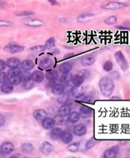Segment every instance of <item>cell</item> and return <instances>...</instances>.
<instances>
[{
  "label": "cell",
  "instance_id": "6da1fadb",
  "mask_svg": "<svg viewBox=\"0 0 130 158\" xmlns=\"http://www.w3.org/2000/svg\"><path fill=\"white\" fill-rule=\"evenodd\" d=\"M100 91L105 97L111 96L114 89V83L112 79L105 76L100 79L99 83Z\"/></svg>",
  "mask_w": 130,
  "mask_h": 158
},
{
  "label": "cell",
  "instance_id": "7a4b0ae2",
  "mask_svg": "<svg viewBox=\"0 0 130 158\" xmlns=\"http://www.w3.org/2000/svg\"><path fill=\"white\" fill-rule=\"evenodd\" d=\"M114 57L117 64H119L122 71L124 72L127 71L129 68L128 63L122 51H117L114 54Z\"/></svg>",
  "mask_w": 130,
  "mask_h": 158
},
{
  "label": "cell",
  "instance_id": "3957f363",
  "mask_svg": "<svg viewBox=\"0 0 130 158\" xmlns=\"http://www.w3.org/2000/svg\"><path fill=\"white\" fill-rule=\"evenodd\" d=\"M25 47L15 43H10L5 46L4 50L6 52L11 54L21 52L24 50Z\"/></svg>",
  "mask_w": 130,
  "mask_h": 158
},
{
  "label": "cell",
  "instance_id": "277c9868",
  "mask_svg": "<svg viewBox=\"0 0 130 158\" xmlns=\"http://www.w3.org/2000/svg\"><path fill=\"white\" fill-rule=\"evenodd\" d=\"M120 148L118 145H115L111 148L106 150L104 153V158H117Z\"/></svg>",
  "mask_w": 130,
  "mask_h": 158
},
{
  "label": "cell",
  "instance_id": "5b68a950",
  "mask_svg": "<svg viewBox=\"0 0 130 158\" xmlns=\"http://www.w3.org/2000/svg\"><path fill=\"white\" fill-rule=\"evenodd\" d=\"M53 149L54 147L52 145L48 142H44L40 147L41 153L45 156H49L50 155L53 151Z\"/></svg>",
  "mask_w": 130,
  "mask_h": 158
},
{
  "label": "cell",
  "instance_id": "8992f818",
  "mask_svg": "<svg viewBox=\"0 0 130 158\" xmlns=\"http://www.w3.org/2000/svg\"><path fill=\"white\" fill-rule=\"evenodd\" d=\"M14 147L11 142H5L0 146V150L2 153L9 154L13 151Z\"/></svg>",
  "mask_w": 130,
  "mask_h": 158
},
{
  "label": "cell",
  "instance_id": "52a82bcc",
  "mask_svg": "<svg viewBox=\"0 0 130 158\" xmlns=\"http://www.w3.org/2000/svg\"><path fill=\"white\" fill-rule=\"evenodd\" d=\"M126 7L125 4L119 2H110L103 6V8L108 10H117Z\"/></svg>",
  "mask_w": 130,
  "mask_h": 158
},
{
  "label": "cell",
  "instance_id": "ba28073f",
  "mask_svg": "<svg viewBox=\"0 0 130 158\" xmlns=\"http://www.w3.org/2000/svg\"><path fill=\"white\" fill-rule=\"evenodd\" d=\"M87 128L82 124H79L76 125L73 129V132L77 136L81 137L84 136L87 133Z\"/></svg>",
  "mask_w": 130,
  "mask_h": 158
},
{
  "label": "cell",
  "instance_id": "9c48e42d",
  "mask_svg": "<svg viewBox=\"0 0 130 158\" xmlns=\"http://www.w3.org/2000/svg\"><path fill=\"white\" fill-rule=\"evenodd\" d=\"M95 62V58L94 56L92 55H85L84 56L82 57L81 59V63L84 66H90Z\"/></svg>",
  "mask_w": 130,
  "mask_h": 158
},
{
  "label": "cell",
  "instance_id": "30bf717a",
  "mask_svg": "<svg viewBox=\"0 0 130 158\" xmlns=\"http://www.w3.org/2000/svg\"><path fill=\"white\" fill-rule=\"evenodd\" d=\"M52 92L55 95L60 96L64 93V85L57 83L54 84L52 87Z\"/></svg>",
  "mask_w": 130,
  "mask_h": 158
},
{
  "label": "cell",
  "instance_id": "8fae6325",
  "mask_svg": "<svg viewBox=\"0 0 130 158\" xmlns=\"http://www.w3.org/2000/svg\"><path fill=\"white\" fill-rule=\"evenodd\" d=\"M71 110H72V107L70 104H64L58 109L59 115H61L63 117L67 116L71 113Z\"/></svg>",
  "mask_w": 130,
  "mask_h": 158
},
{
  "label": "cell",
  "instance_id": "7c38bea8",
  "mask_svg": "<svg viewBox=\"0 0 130 158\" xmlns=\"http://www.w3.org/2000/svg\"><path fill=\"white\" fill-rule=\"evenodd\" d=\"M93 113V110L90 107L85 106L81 105L79 109V114L81 117L83 118H87L90 117Z\"/></svg>",
  "mask_w": 130,
  "mask_h": 158
},
{
  "label": "cell",
  "instance_id": "4fadbf2b",
  "mask_svg": "<svg viewBox=\"0 0 130 158\" xmlns=\"http://www.w3.org/2000/svg\"><path fill=\"white\" fill-rule=\"evenodd\" d=\"M47 116V112L42 109H38L35 110L33 113V116L36 120L42 121L46 118Z\"/></svg>",
  "mask_w": 130,
  "mask_h": 158
},
{
  "label": "cell",
  "instance_id": "5bb4252c",
  "mask_svg": "<svg viewBox=\"0 0 130 158\" xmlns=\"http://www.w3.org/2000/svg\"><path fill=\"white\" fill-rule=\"evenodd\" d=\"M43 22L39 19H28L25 20L24 22V24L27 26H31V27H40L43 25Z\"/></svg>",
  "mask_w": 130,
  "mask_h": 158
},
{
  "label": "cell",
  "instance_id": "9a60e30c",
  "mask_svg": "<svg viewBox=\"0 0 130 158\" xmlns=\"http://www.w3.org/2000/svg\"><path fill=\"white\" fill-rule=\"evenodd\" d=\"M63 131L59 127H55L52 129L50 133V137L54 140H57L61 138Z\"/></svg>",
  "mask_w": 130,
  "mask_h": 158
},
{
  "label": "cell",
  "instance_id": "2e32d148",
  "mask_svg": "<svg viewBox=\"0 0 130 158\" xmlns=\"http://www.w3.org/2000/svg\"><path fill=\"white\" fill-rule=\"evenodd\" d=\"M55 125V122L54 118H51L46 117L42 121V126L46 129L53 128Z\"/></svg>",
  "mask_w": 130,
  "mask_h": 158
},
{
  "label": "cell",
  "instance_id": "e0dca14e",
  "mask_svg": "<svg viewBox=\"0 0 130 158\" xmlns=\"http://www.w3.org/2000/svg\"><path fill=\"white\" fill-rule=\"evenodd\" d=\"M84 79L79 75L78 74L73 76L71 82L75 87H79L83 84Z\"/></svg>",
  "mask_w": 130,
  "mask_h": 158
},
{
  "label": "cell",
  "instance_id": "ac0fdd59",
  "mask_svg": "<svg viewBox=\"0 0 130 158\" xmlns=\"http://www.w3.org/2000/svg\"><path fill=\"white\" fill-rule=\"evenodd\" d=\"M53 62L52 59L49 58H44L40 61L39 66L42 69H49L52 66Z\"/></svg>",
  "mask_w": 130,
  "mask_h": 158
},
{
  "label": "cell",
  "instance_id": "d6986e66",
  "mask_svg": "<svg viewBox=\"0 0 130 158\" xmlns=\"http://www.w3.org/2000/svg\"><path fill=\"white\" fill-rule=\"evenodd\" d=\"M20 64V61L19 59L15 57L9 58L6 63V66L9 68H10V69L17 68L19 66V65Z\"/></svg>",
  "mask_w": 130,
  "mask_h": 158
},
{
  "label": "cell",
  "instance_id": "ffe728a7",
  "mask_svg": "<svg viewBox=\"0 0 130 158\" xmlns=\"http://www.w3.org/2000/svg\"><path fill=\"white\" fill-rule=\"evenodd\" d=\"M44 79V75L43 73L41 71H35L32 74V80L36 82H41L43 81Z\"/></svg>",
  "mask_w": 130,
  "mask_h": 158
},
{
  "label": "cell",
  "instance_id": "44dd1931",
  "mask_svg": "<svg viewBox=\"0 0 130 158\" xmlns=\"http://www.w3.org/2000/svg\"><path fill=\"white\" fill-rule=\"evenodd\" d=\"M72 69V65L69 62H65L61 64L59 66V71L60 72L63 74L70 72Z\"/></svg>",
  "mask_w": 130,
  "mask_h": 158
},
{
  "label": "cell",
  "instance_id": "7402d4cb",
  "mask_svg": "<svg viewBox=\"0 0 130 158\" xmlns=\"http://www.w3.org/2000/svg\"><path fill=\"white\" fill-rule=\"evenodd\" d=\"M34 66L33 62L29 59L23 60L21 63L22 69L25 71H30L34 68Z\"/></svg>",
  "mask_w": 130,
  "mask_h": 158
},
{
  "label": "cell",
  "instance_id": "603a6c76",
  "mask_svg": "<svg viewBox=\"0 0 130 158\" xmlns=\"http://www.w3.org/2000/svg\"><path fill=\"white\" fill-rule=\"evenodd\" d=\"M1 89L2 92L4 93L8 94V93H11L13 90V86L9 82L5 83L2 84L1 87Z\"/></svg>",
  "mask_w": 130,
  "mask_h": 158
},
{
  "label": "cell",
  "instance_id": "cb8c5ba5",
  "mask_svg": "<svg viewBox=\"0 0 130 158\" xmlns=\"http://www.w3.org/2000/svg\"><path fill=\"white\" fill-rule=\"evenodd\" d=\"M45 77L49 81H55L58 79V73L57 71L51 70L46 73Z\"/></svg>",
  "mask_w": 130,
  "mask_h": 158
},
{
  "label": "cell",
  "instance_id": "d4e9b609",
  "mask_svg": "<svg viewBox=\"0 0 130 158\" xmlns=\"http://www.w3.org/2000/svg\"><path fill=\"white\" fill-rule=\"evenodd\" d=\"M80 117H81V116H80L79 113L74 111V112H71L69 115L68 120L71 123H76L78 121H79Z\"/></svg>",
  "mask_w": 130,
  "mask_h": 158
},
{
  "label": "cell",
  "instance_id": "484cf974",
  "mask_svg": "<svg viewBox=\"0 0 130 158\" xmlns=\"http://www.w3.org/2000/svg\"><path fill=\"white\" fill-rule=\"evenodd\" d=\"M61 139L64 143L68 144L72 142L73 139V135L69 132H63L61 137Z\"/></svg>",
  "mask_w": 130,
  "mask_h": 158
},
{
  "label": "cell",
  "instance_id": "4316f807",
  "mask_svg": "<svg viewBox=\"0 0 130 158\" xmlns=\"http://www.w3.org/2000/svg\"><path fill=\"white\" fill-rule=\"evenodd\" d=\"M70 100V96L69 94L64 93L60 95V96L57 98V101L58 104L64 105L66 104H68Z\"/></svg>",
  "mask_w": 130,
  "mask_h": 158
},
{
  "label": "cell",
  "instance_id": "83f0119b",
  "mask_svg": "<svg viewBox=\"0 0 130 158\" xmlns=\"http://www.w3.org/2000/svg\"><path fill=\"white\" fill-rule=\"evenodd\" d=\"M73 75L71 72H68V73H65L62 75L61 77L60 80L62 83L68 84L69 82H71L72 78H73Z\"/></svg>",
  "mask_w": 130,
  "mask_h": 158
},
{
  "label": "cell",
  "instance_id": "f1b7e54d",
  "mask_svg": "<svg viewBox=\"0 0 130 158\" xmlns=\"http://www.w3.org/2000/svg\"><path fill=\"white\" fill-rule=\"evenodd\" d=\"M22 72V71L20 70L19 68L17 67V68H12V69H10L8 71V78L12 77H14V76H19L20 73Z\"/></svg>",
  "mask_w": 130,
  "mask_h": 158
},
{
  "label": "cell",
  "instance_id": "f546056e",
  "mask_svg": "<svg viewBox=\"0 0 130 158\" xmlns=\"http://www.w3.org/2000/svg\"><path fill=\"white\" fill-rule=\"evenodd\" d=\"M20 77L22 80V82H26L32 80V75L27 71L22 72L20 74Z\"/></svg>",
  "mask_w": 130,
  "mask_h": 158
},
{
  "label": "cell",
  "instance_id": "4dcf8cb0",
  "mask_svg": "<svg viewBox=\"0 0 130 158\" xmlns=\"http://www.w3.org/2000/svg\"><path fill=\"white\" fill-rule=\"evenodd\" d=\"M93 17V14H82V15H80V16H79L78 17L77 20L79 22H87V21L90 20Z\"/></svg>",
  "mask_w": 130,
  "mask_h": 158
},
{
  "label": "cell",
  "instance_id": "1f68e13d",
  "mask_svg": "<svg viewBox=\"0 0 130 158\" xmlns=\"http://www.w3.org/2000/svg\"><path fill=\"white\" fill-rule=\"evenodd\" d=\"M22 151L25 153H30L33 150L32 144L29 143H23L22 146Z\"/></svg>",
  "mask_w": 130,
  "mask_h": 158
},
{
  "label": "cell",
  "instance_id": "d6a6232c",
  "mask_svg": "<svg viewBox=\"0 0 130 158\" xmlns=\"http://www.w3.org/2000/svg\"><path fill=\"white\" fill-rule=\"evenodd\" d=\"M67 150L70 152H72V153L77 152L79 150V145L78 143H76V142L71 143L67 147Z\"/></svg>",
  "mask_w": 130,
  "mask_h": 158
},
{
  "label": "cell",
  "instance_id": "836d02e7",
  "mask_svg": "<svg viewBox=\"0 0 130 158\" xmlns=\"http://www.w3.org/2000/svg\"><path fill=\"white\" fill-rule=\"evenodd\" d=\"M114 64L110 60H107L103 64V69L106 72H110L113 69Z\"/></svg>",
  "mask_w": 130,
  "mask_h": 158
},
{
  "label": "cell",
  "instance_id": "e575fe53",
  "mask_svg": "<svg viewBox=\"0 0 130 158\" xmlns=\"http://www.w3.org/2000/svg\"><path fill=\"white\" fill-rule=\"evenodd\" d=\"M77 88V87H74L71 94H72V96H73L74 97L76 98H81L82 97H83L84 93H83V92H81V91L79 90L78 88Z\"/></svg>",
  "mask_w": 130,
  "mask_h": 158
},
{
  "label": "cell",
  "instance_id": "d590c367",
  "mask_svg": "<svg viewBox=\"0 0 130 158\" xmlns=\"http://www.w3.org/2000/svg\"><path fill=\"white\" fill-rule=\"evenodd\" d=\"M9 81L12 85H19L22 82V80L19 76H14L9 78Z\"/></svg>",
  "mask_w": 130,
  "mask_h": 158
},
{
  "label": "cell",
  "instance_id": "8d00e7d4",
  "mask_svg": "<svg viewBox=\"0 0 130 158\" xmlns=\"http://www.w3.org/2000/svg\"><path fill=\"white\" fill-rule=\"evenodd\" d=\"M117 22V17L115 16H111L108 18H107L105 20V23L106 25H114Z\"/></svg>",
  "mask_w": 130,
  "mask_h": 158
},
{
  "label": "cell",
  "instance_id": "74e56055",
  "mask_svg": "<svg viewBox=\"0 0 130 158\" xmlns=\"http://www.w3.org/2000/svg\"><path fill=\"white\" fill-rule=\"evenodd\" d=\"M55 45V39L54 37H51L47 40L45 46L46 48H51Z\"/></svg>",
  "mask_w": 130,
  "mask_h": 158
},
{
  "label": "cell",
  "instance_id": "f35d334b",
  "mask_svg": "<svg viewBox=\"0 0 130 158\" xmlns=\"http://www.w3.org/2000/svg\"><path fill=\"white\" fill-rule=\"evenodd\" d=\"M96 140L94 139L93 137H92L87 142L86 145H85V148L87 150H89L94 147L95 145H96Z\"/></svg>",
  "mask_w": 130,
  "mask_h": 158
},
{
  "label": "cell",
  "instance_id": "ab89813d",
  "mask_svg": "<svg viewBox=\"0 0 130 158\" xmlns=\"http://www.w3.org/2000/svg\"><path fill=\"white\" fill-rule=\"evenodd\" d=\"M22 86H23V88L25 90H30L33 87V82L32 81V80L30 81L23 82H22Z\"/></svg>",
  "mask_w": 130,
  "mask_h": 158
},
{
  "label": "cell",
  "instance_id": "60d3db41",
  "mask_svg": "<svg viewBox=\"0 0 130 158\" xmlns=\"http://www.w3.org/2000/svg\"><path fill=\"white\" fill-rule=\"evenodd\" d=\"M8 82L9 81L8 75L5 72H0V83L3 84Z\"/></svg>",
  "mask_w": 130,
  "mask_h": 158
},
{
  "label": "cell",
  "instance_id": "b9f144b4",
  "mask_svg": "<svg viewBox=\"0 0 130 158\" xmlns=\"http://www.w3.org/2000/svg\"><path fill=\"white\" fill-rule=\"evenodd\" d=\"M78 74L81 76L83 78L84 80L88 79L90 76V72L87 69H82L81 71H79Z\"/></svg>",
  "mask_w": 130,
  "mask_h": 158
},
{
  "label": "cell",
  "instance_id": "7bdbcfd3",
  "mask_svg": "<svg viewBox=\"0 0 130 158\" xmlns=\"http://www.w3.org/2000/svg\"><path fill=\"white\" fill-rule=\"evenodd\" d=\"M55 124L58 125H61L63 124L64 121V117L61 115L56 116L54 118Z\"/></svg>",
  "mask_w": 130,
  "mask_h": 158
},
{
  "label": "cell",
  "instance_id": "ee69618b",
  "mask_svg": "<svg viewBox=\"0 0 130 158\" xmlns=\"http://www.w3.org/2000/svg\"><path fill=\"white\" fill-rule=\"evenodd\" d=\"M13 25V23L10 21L0 20V27H9L12 26Z\"/></svg>",
  "mask_w": 130,
  "mask_h": 158
},
{
  "label": "cell",
  "instance_id": "f6af8a7d",
  "mask_svg": "<svg viewBox=\"0 0 130 158\" xmlns=\"http://www.w3.org/2000/svg\"><path fill=\"white\" fill-rule=\"evenodd\" d=\"M35 14V13L33 12L28 11H23L19 12H17L16 13V15L17 16H30V15H32Z\"/></svg>",
  "mask_w": 130,
  "mask_h": 158
},
{
  "label": "cell",
  "instance_id": "bcb514c9",
  "mask_svg": "<svg viewBox=\"0 0 130 158\" xmlns=\"http://www.w3.org/2000/svg\"><path fill=\"white\" fill-rule=\"evenodd\" d=\"M80 101L82 102H87V103H92L93 101V98L90 96H87L82 97Z\"/></svg>",
  "mask_w": 130,
  "mask_h": 158
},
{
  "label": "cell",
  "instance_id": "7dc6e473",
  "mask_svg": "<svg viewBox=\"0 0 130 158\" xmlns=\"http://www.w3.org/2000/svg\"><path fill=\"white\" fill-rule=\"evenodd\" d=\"M46 49V47L45 46H37L34 47H33L32 48V50L40 52V51H44Z\"/></svg>",
  "mask_w": 130,
  "mask_h": 158
},
{
  "label": "cell",
  "instance_id": "c3c4849f",
  "mask_svg": "<svg viewBox=\"0 0 130 158\" xmlns=\"http://www.w3.org/2000/svg\"><path fill=\"white\" fill-rule=\"evenodd\" d=\"M110 76L111 77V78H110L111 79L112 78L114 79H118L120 78V74L119 72H115V71L110 73Z\"/></svg>",
  "mask_w": 130,
  "mask_h": 158
},
{
  "label": "cell",
  "instance_id": "681fc988",
  "mask_svg": "<svg viewBox=\"0 0 130 158\" xmlns=\"http://www.w3.org/2000/svg\"><path fill=\"white\" fill-rule=\"evenodd\" d=\"M6 63L3 60H0V71H3L6 68Z\"/></svg>",
  "mask_w": 130,
  "mask_h": 158
},
{
  "label": "cell",
  "instance_id": "f907efd6",
  "mask_svg": "<svg viewBox=\"0 0 130 158\" xmlns=\"http://www.w3.org/2000/svg\"><path fill=\"white\" fill-rule=\"evenodd\" d=\"M5 123V118L3 116L0 115V127H2Z\"/></svg>",
  "mask_w": 130,
  "mask_h": 158
},
{
  "label": "cell",
  "instance_id": "816d5d0a",
  "mask_svg": "<svg viewBox=\"0 0 130 158\" xmlns=\"http://www.w3.org/2000/svg\"><path fill=\"white\" fill-rule=\"evenodd\" d=\"M74 54L73 53H68L66 55H65V59H67V58H68L71 57H72V56H73Z\"/></svg>",
  "mask_w": 130,
  "mask_h": 158
},
{
  "label": "cell",
  "instance_id": "f5cc1de1",
  "mask_svg": "<svg viewBox=\"0 0 130 158\" xmlns=\"http://www.w3.org/2000/svg\"><path fill=\"white\" fill-rule=\"evenodd\" d=\"M117 29L120 30H128V29H129V28H127L126 27H123V26H117Z\"/></svg>",
  "mask_w": 130,
  "mask_h": 158
},
{
  "label": "cell",
  "instance_id": "db71d44e",
  "mask_svg": "<svg viewBox=\"0 0 130 158\" xmlns=\"http://www.w3.org/2000/svg\"><path fill=\"white\" fill-rule=\"evenodd\" d=\"M120 98L119 96H113V97L111 98V99L112 100H120Z\"/></svg>",
  "mask_w": 130,
  "mask_h": 158
},
{
  "label": "cell",
  "instance_id": "11a10c76",
  "mask_svg": "<svg viewBox=\"0 0 130 158\" xmlns=\"http://www.w3.org/2000/svg\"><path fill=\"white\" fill-rule=\"evenodd\" d=\"M49 2L52 5H55V4L57 3V2H56L55 1H49Z\"/></svg>",
  "mask_w": 130,
  "mask_h": 158
},
{
  "label": "cell",
  "instance_id": "9f6ffc18",
  "mask_svg": "<svg viewBox=\"0 0 130 158\" xmlns=\"http://www.w3.org/2000/svg\"><path fill=\"white\" fill-rule=\"evenodd\" d=\"M18 158L17 157H16L15 156H11L10 157V158Z\"/></svg>",
  "mask_w": 130,
  "mask_h": 158
},
{
  "label": "cell",
  "instance_id": "6f0895ef",
  "mask_svg": "<svg viewBox=\"0 0 130 158\" xmlns=\"http://www.w3.org/2000/svg\"><path fill=\"white\" fill-rule=\"evenodd\" d=\"M27 158V157H25V158Z\"/></svg>",
  "mask_w": 130,
  "mask_h": 158
},
{
  "label": "cell",
  "instance_id": "680465c9",
  "mask_svg": "<svg viewBox=\"0 0 130 158\" xmlns=\"http://www.w3.org/2000/svg\"><path fill=\"white\" fill-rule=\"evenodd\" d=\"M74 158V157H73V158Z\"/></svg>",
  "mask_w": 130,
  "mask_h": 158
},
{
  "label": "cell",
  "instance_id": "91938a15",
  "mask_svg": "<svg viewBox=\"0 0 130 158\" xmlns=\"http://www.w3.org/2000/svg\"></svg>",
  "mask_w": 130,
  "mask_h": 158
}]
</instances>
